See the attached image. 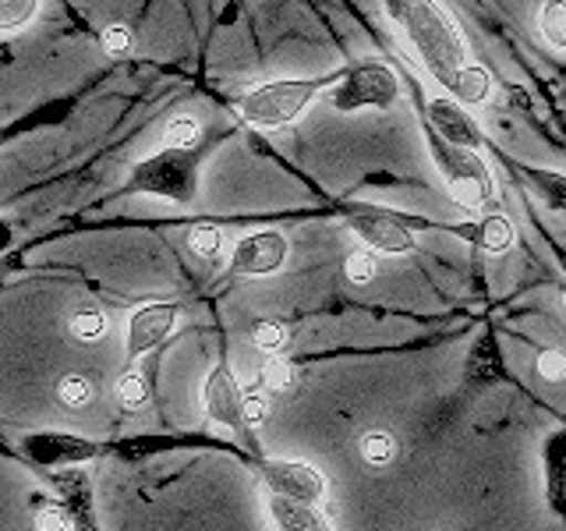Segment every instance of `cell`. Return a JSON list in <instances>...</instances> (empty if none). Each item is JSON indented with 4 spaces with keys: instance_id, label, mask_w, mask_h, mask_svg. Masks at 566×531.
Instances as JSON below:
<instances>
[{
    "instance_id": "obj_1",
    "label": "cell",
    "mask_w": 566,
    "mask_h": 531,
    "mask_svg": "<svg viewBox=\"0 0 566 531\" xmlns=\"http://www.w3.org/2000/svg\"><path fill=\"white\" fill-rule=\"evenodd\" d=\"M386 11L411 40L424 67L450 88V82L468 67V46L450 14L436 0H386Z\"/></svg>"
},
{
    "instance_id": "obj_2",
    "label": "cell",
    "mask_w": 566,
    "mask_h": 531,
    "mask_svg": "<svg viewBox=\"0 0 566 531\" xmlns=\"http://www.w3.org/2000/svg\"><path fill=\"white\" fill-rule=\"evenodd\" d=\"M333 82H336V75L265 82L241 100V117H244V124H252V128H283V124H291L305 114V106L312 100L329 93Z\"/></svg>"
},
{
    "instance_id": "obj_3",
    "label": "cell",
    "mask_w": 566,
    "mask_h": 531,
    "mask_svg": "<svg viewBox=\"0 0 566 531\" xmlns=\"http://www.w3.org/2000/svg\"><path fill=\"white\" fill-rule=\"evenodd\" d=\"M326 96L336 114L389 111V106H397L400 100V79L394 75V67L382 61H358L344 71H336V82Z\"/></svg>"
},
{
    "instance_id": "obj_4",
    "label": "cell",
    "mask_w": 566,
    "mask_h": 531,
    "mask_svg": "<svg viewBox=\"0 0 566 531\" xmlns=\"http://www.w3.org/2000/svg\"><path fill=\"white\" fill-rule=\"evenodd\" d=\"M429 149H432L439 174L447 177V185L457 195L460 206H468V209L495 206L500 195H495V177H492L489 164L482 159V153L453 146V142H447L432 128H429Z\"/></svg>"
},
{
    "instance_id": "obj_5",
    "label": "cell",
    "mask_w": 566,
    "mask_h": 531,
    "mask_svg": "<svg viewBox=\"0 0 566 531\" xmlns=\"http://www.w3.org/2000/svg\"><path fill=\"white\" fill-rule=\"evenodd\" d=\"M128 191H146L170 199L177 206H191L199 195V159L191 149H170L164 146L146 164H138L128 177Z\"/></svg>"
},
{
    "instance_id": "obj_6",
    "label": "cell",
    "mask_w": 566,
    "mask_h": 531,
    "mask_svg": "<svg viewBox=\"0 0 566 531\" xmlns=\"http://www.w3.org/2000/svg\"><path fill=\"white\" fill-rule=\"evenodd\" d=\"M347 223L350 230L358 235L368 248H376V252H386V256H407L415 252V235L411 227H407L400 217L386 209H350L347 212Z\"/></svg>"
},
{
    "instance_id": "obj_7",
    "label": "cell",
    "mask_w": 566,
    "mask_h": 531,
    "mask_svg": "<svg viewBox=\"0 0 566 531\" xmlns=\"http://www.w3.org/2000/svg\"><path fill=\"white\" fill-rule=\"evenodd\" d=\"M265 486L273 492L287 496V500H301V503H323L326 496V478L315 465H305V460H262L259 465Z\"/></svg>"
},
{
    "instance_id": "obj_8",
    "label": "cell",
    "mask_w": 566,
    "mask_h": 531,
    "mask_svg": "<svg viewBox=\"0 0 566 531\" xmlns=\"http://www.w3.org/2000/svg\"><path fill=\"white\" fill-rule=\"evenodd\" d=\"M283 262H287V238L276 235V230H255V235H244L234 244L227 273L230 277H265V273H276Z\"/></svg>"
},
{
    "instance_id": "obj_9",
    "label": "cell",
    "mask_w": 566,
    "mask_h": 531,
    "mask_svg": "<svg viewBox=\"0 0 566 531\" xmlns=\"http://www.w3.org/2000/svg\"><path fill=\"white\" fill-rule=\"evenodd\" d=\"M177 315H181V309L174 305V301H153V305H142L132 323H128V347H124V358L138 362V354H146L153 347H159L167 341V336L174 333L177 326Z\"/></svg>"
},
{
    "instance_id": "obj_10",
    "label": "cell",
    "mask_w": 566,
    "mask_h": 531,
    "mask_svg": "<svg viewBox=\"0 0 566 531\" xmlns=\"http://www.w3.org/2000/svg\"><path fill=\"white\" fill-rule=\"evenodd\" d=\"M206 412L212 421L227 425L230 433H241L248 418H244V389L238 386L234 372H230L227 358L212 365L209 379H206Z\"/></svg>"
},
{
    "instance_id": "obj_11",
    "label": "cell",
    "mask_w": 566,
    "mask_h": 531,
    "mask_svg": "<svg viewBox=\"0 0 566 531\" xmlns=\"http://www.w3.org/2000/svg\"><path fill=\"white\" fill-rule=\"evenodd\" d=\"M429 121H432V132H439L447 142H453V146H464V149H482V128L474 124V117L464 111V103L457 100H429Z\"/></svg>"
},
{
    "instance_id": "obj_12",
    "label": "cell",
    "mask_w": 566,
    "mask_h": 531,
    "mask_svg": "<svg viewBox=\"0 0 566 531\" xmlns=\"http://www.w3.org/2000/svg\"><path fill=\"white\" fill-rule=\"evenodd\" d=\"M265 510H270V521L276 524V531H329L326 518L312 503L287 500L280 492L265 496Z\"/></svg>"
},
{
    "instance_id": "obj_13",
    "label": "cell",
    "mask_w": 566,
    "mask_h": 531,
    "mask_svg": "<svg viewBox=\"0 0 566 531\" xmlns=\"http://www.w3.org/2000/svg\"><path fill=\"white\" fill-rule=\"evenodd\" d=\"M25 454L43 460V465H64V460H88L96 454L93 442L85 439H75V436H53V433H43V436H29L25 439Z\"/></svg>"
},
{
    "instance_id": "obj_14",
    "label": "cell",
    "mask_w": 566,
    "mask_h": 531,
    "mask_svg": "<svg viewBox=\"0 0 566 531\" xmlns=\"http://www.w3.org/2000/svg\"><path fill=\"white\" fill-rule=\"evenodd\" d=\"M542 465H545V492L548 503L566 518V429H559L556 436H548L545 450H542Z\"/></svg>"
},
{
    "instance_id": "obj_15",
    "label": "cell",
    "mask_w": 566,
    "mask_h": 531,
    "mask_svg": "<svg viewBox=\"0 0 566 531\" xmlns=\"http://www.w3.org/2000/svg\"><path fill=\"white\" fill-rule=\"evenodd\" d=\"M450 93L457 103H464V106H482L489 103L492 96V75L485 67H478V64H468L460 75L450 82Z\"/></svg>"
},
{
    "instance_id": "obj_16",
    "label": "cell",
    "mask_w": 566,
    "mask_h": 531,
    "mask_svg": "<svg viewBox=\"0 0 566 531\" xmlns=\"http://www.w3.org/2000/svg\"><path fill=\"white\" fill-rule=\"evenodd\" d=\"M524 177L548 209L566 212V174L545 170V167H524Z\"/></svg>"
},
{
    "instance_id": "obj_17",
    "label": "cell",
    "mask_w": 566,
    "mask_h": 531,
    "mask_svg": "<svg viewBox=\"0 0 566 531\" xmlns=\"http://www.w3.org/2000/svg\"><path fill=\"white\" fill-rule=\"evenodd\" d=\"M478 241H482L485 252L503 256L513 248V241H517V230H513V223L503 217V212H492V217H485L482 227H478Z\"/></svg>"
},
{
    "instance_id": "obj_18",
    "label": "cell",
    "mask_w": 566,
    "mask_h": 531,
    "mask_svg": "<svg viewBox=\"0 0 566 531\" xmlns=\"http://www.w3.org/2000/svg\"><path fill=\"white\" fill-rule=\"evenodd\" d=\"M538 29L548 46L566 53V0H545L538 11Z\"/></svg>"
},
{
    "instance_id": "obj_19",
    "label": "cell",
    "mask_w": 566,
    "mask_h": 531,
    "mask_svg": "<svg viewBox=\"0 0 566 531\" xmlns=\"http://www.w3.org/2000/svg\"><path fill=\"white\" fill-rule=\"evenodd\" d=\"M358 447H361V457L368 460V465H379V468H386L389 460L397 457V439L389 436V433H382V429L365 433Z\"/></svg>"
},
{
    "instance_id": "obj_20",
    "label": "cell",
    "mask_w": 566,
    "mask_h": 531,
    "mask_svg": "<svg viewBox=\"0 0 566 531\" xmlns=\"http://www.w3.org/2000/svg\"><path fill=\"white\" fill-rule=\"evenodd\" d=\"M35 11H40V0H0V29L14 32L29 25Z\"/></svg>"
},
{
    "instance_id": "obj_21",
    "label": "cell",
    "mask_w": 566,
    "mask_h": 531,
    "mask_svg": "<svg viewBox=\"0 0 566 531\" xmlns=\"http://www.w3.org/2000/svg\"><path fill=\"white\" fill-rule=\"evenodd\" d=\"M103 333H106V319H103V312H96V309H82V312L71 315V336H75V341H82V344H96Z\"/></svg>"
},
{
    "instance_id": "obj_22",
    "label": "cell",
    "mask_w": 566,
    "mask_h": 531,
    "mask_svg": "<svg viewBox=\"0 0 566 531\" xmlns=\"http://www.w3.org/2000/svg\"><path fill=\"white\" fill-rule=\"evenodd\" d=\"M57 397H61L64 407L78 412V407H85L88 400H93V383H88L85 376H64L57 383Z\"/></svg>"
},
{
    "instance_id": "obj_23",
    "label": "cell",
    "mask_w": 566,
    "mask_h": 531,
    "mask_svg": "<svg viewBox=\"0 0 566 531\" xmlns=\"http://www.w3.org/2000/svg\"><path fill=\"white\" fill-rule=\"evenodd\" d=\"M117 397L124 407H132V412L149 400V386H146V379H142V372H132V368L124 372L120 383H117Z\"/></svg>"
},
{
    "instance_id": "obj_24",
    "label": "cell",
    "mask_w": 566,
    "mask_h": 531,
    "mask_svg": "<svg viewBox=\"0 0 566 531\" xmlns=\"http://www.w3.org/2000/svg\"><path fill=\"white\" fill-rule=\"evenodd\" d=\"M202 128H199V121H191V117H177L167 124V146L170 149H191L195 142H199Z\"/></svg>"
},
{
    "instance_id": "obj_25",
    "label": "cell",
    "mask_w": 566,
    "mask_h": 531,
    "mask_svg": "<svg viewBox=\"0 0 566 531\" xmlns=\"http://www.w3.org/2000/svg\"><path fill=\"white\" fill-rule=\"evenodd\" d=\"M188 244H191V252L195 256H202V259H217L220 256V248H223V238H220V230L217 227H195L191 230V238H188Z\"/></svg>"
},
{
    "instance_id": "obj_26",
    "label": "cell",
    "mask_w": 566,
    "mask_h": 531,
    "mask_svg": "<svg viewBox=\"0 0 566 531\" xmlns=\"http://www.w3.org/2000/svg\"><path fill=\"white\" fill-rule=\"evenodd\" d=\"M287 341H291V333L283 330L280 323H273V319H265V323L255 326V347L265 351V354L283 351V347H287Z\"/></svg>"
},
{
    "instance_id": "obj_27",
    "label": "cell",
    "mask_w": 566,
    "mask_h": 531,
    "mask_svg": "<svg viewBox=\"0 0 566 531\" xmlns=\"http://www.w3.org/2000/svg\"><path fill=\"white\" fill-rule=\"evenodd\" d=\"M262 386L265 389H276V394H283V389L294 386V365L283 362V358H273L262 365Z\"/></svg>"
},
{
    "instance_id": "obj_28",
    "label": "cell",
    "mask_w": 566,
    "mask_h": 531,
    "mask_svg": "<svg viewBox=\"0 0 566 531\" xmlns=\"http://www.w3.org/2000/svg\"><path fill=\"white\" fill-rule=\"evenodd\" d=\"M344 270H347V277H350L354 283H368L371 277H376L379 266H376V256L365 252V248H361V252H350V256H347V266H344Z\"/></svg>"
},
{
    "instance_id": "obj_29",
    "label": "cell",
    "mask_w": 566,
    "mask_h": 531,
    "mask_svg": "<svg viewBox=\"0 0 566 531\" xmlns=\"http://www.w3.org/2000/svg\"><path fill=\"white\" fill-rule=\"evenodd\" d=\"M538 376L548 379V383H559L566 379V351H542L538 354Z\"/></svg>"
},
{
    "instance_id": "obj_30",
    "label": "cell",
    "mask_w": 566,
    "mask_h": 531,
    "mask_svg": "<svg viewBox=\"0 0 566 531\" xmlns=\"http://www.w3.org/2000/svg\"><path fill=\"white\" fill-rule=\"evenodd\" d=\"M99 43L106 53H128L132 50V29L128 25H106L99 32Z\"/></svg>"
},
{
    "instance_id": "obj_31",
    "label": "cell",
    "mask_w": 566,
    "mask_h": 531,
    "mask_svg": "<svg viewBox=\"0 0 566 531\" xmlns=\"http://www.w3.org/2000/svg\"><path fill=\"white\" fill-rule=\"evenodd\" d=\"M35 531H71L67 513L57 507H43L40 513H35Z\"/></svg>"
},
{
    "instance_id": "obj_32",
    "label": "cell",
    "mask_w": 566,
    "mask_h": 531,
    "mask_svg": "<svg viewBox=\"0 0 566 531\" xmlns=\"http://www.w3.org/2000/svg\"><path fill=\"white\" fill-rule=\"evenodd\" d=\"M265 412H270V404H265V397L255 394V389H244V418H248V425L265 421Z\"/></svg>"
}]
</instances>
